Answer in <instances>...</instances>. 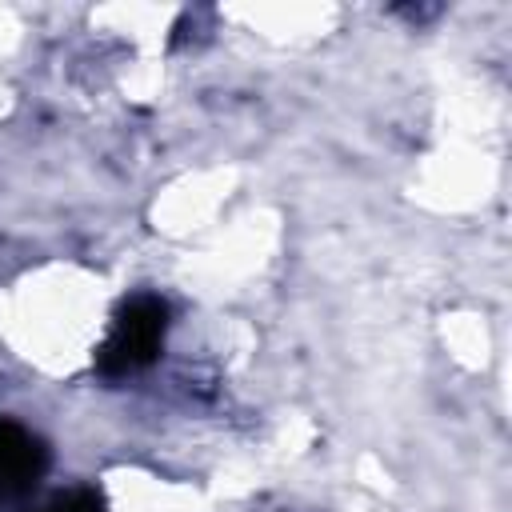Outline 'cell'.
<instances>
[{"label":"cell","instance_id":"cell-3","mask_svg":"<svg viewBox=\"0 0 512 512\" xmlns=\"http://www.w3.org/2000/svg\"><path fill=\"white\" fill-rule=\"evenodd\" d=\"M36 512H108V504H104V496L96 488H72V492L52 496Z\"/></svg>","mask_w":512,"mask_h":512},{"label":"cell","instance_id":"cell-1","mask_svg":"<svg viewBox=\"0 0 512 512\" xmlns=\"http://www.w3.org/2000/svg\"><path fill=\"white\" fill-rule=\"evenodd\" d=\"M168 336V304L160 296H132L120 304L104 344L96 348V372L104 380H124L140 368H148Z\"/></svg>","mask_w":512,"mask_h":512},{"label":"cell","instance_id":"cell-2","mask_svg":"<svg viewBox=\"0 0 512 512\" xmlns=\"http://www.w3.org/2000/svg\"><path fill=\"white\" fill-rule=\"evenodd\" d=\"M48 444L20 420L0 416V500L28 496L48 472Z\"/></svg>","mask_w":512,"mask_h":512}]
</instances>
